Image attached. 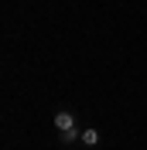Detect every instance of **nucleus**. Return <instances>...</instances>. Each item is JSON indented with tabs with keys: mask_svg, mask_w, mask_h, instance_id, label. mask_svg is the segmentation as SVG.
<instances>
[{
	"mask_svg": "<svg viewBox=\"0 0 147 150\" xmlns=\"http://www.w3.org/2000/svg\"><path fill=\"white\" fill-rule=\"evenodd\" d=\"M58 140H62V147H75V143H82V130L75 126V130H65L58 133Z\"/></svg>",
	"mask_w": 147,
	"mask_h": 150,
	"instance_id": "obj_2",
	"label": "nucleus"
},
{
	"mask_svg": "<svg viewBox=\"0 0 147 150\" xmlns=\"http://www.w3.org/2000/svg\"><path fill=\"white\" fill-rule=\"evenodd\" d=\"M96 143H99V130H92V126H86V130H82V143H79V147L92 150Z\"/></svg>",
	"mask_w": 147,
	"mask_h": 150,
	"instance_id": "obj_3",
	"label": "nucleus"
},
{
	"mask_svg": "<svg viewBox=\"0 0 147 150\" xmlns=\"http://www.w3.org/2000/svg\"><path fill=\"white\" fill-rule=\"evenodd\" d=\"M79 123H75V112L72 109H58L55 112V130L58 133H65V130H75Z\"/></svg>",
	"mask_w": 147,
	"mask_h": 150,
	"instance_id": "obj_1",
	"label": "nucleus"
}]
</instances>
